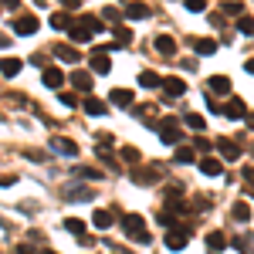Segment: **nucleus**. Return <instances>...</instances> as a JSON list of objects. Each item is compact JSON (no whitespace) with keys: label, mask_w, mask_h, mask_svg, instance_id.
<instances>
[{"label":"nucleus","mask_w":254,"mask_h":254,"mask_svg":"<svg viewBox=\"0 0 254 254\" xmlns=\"http://www.w3.org/2000/svg\"><path fill=\"white\" fill-rule=\"evenodd\" d=\"M176 163H193L196 153H193V146H176V153H173Z\"/></svg>","instance_id":"obj_27"},{"label":"nucleus","mask_w":254,"mask_h":254,"mask_svg":"<svg viewBox=\"0 0 254 254\" xmlns=\"http://www.w3.org/2000/svg\"><path fill=\"white\" fill-rule=\"evenodd\" d=\"M64 227H68L75 237H85V220H78V217H68V220H64Z\"/></svg>","instance_id":"obj_29"},{"label":"nucleus","mask_w":254,"mask_h":254,"mask_svg":"<svg viewBox=\"0 0 254 254\" xmlns=\"http://www.w3.org/2000/svg\"><path fill=\"white\" fill-rule=\"evenodd\" d=\"M71 85H75V88H78V92H92V71H75V75H71Z\"/></svg>","instance_id":"obj_19"},{"label":"nucleus","mask_w":254,"mask_h":254,"mask_svg":"<svg viewBox=\"0 0 254 254\" xmlns=\"http://www.w3.org/2000/svg\"><path fill=\"white\" fill-rule=\"evenodd\" d=\"M224 10H227L231 17H241V14H244V7H241V3H224Z\"/></svg>","instance_id":"obj_40"},{"label":"nucleus","mask_w":254,"mask_h":254,"mask_svg":"<svg viewBox=\"0 0 254 254\" xmlns=\"http://www.w3.org/2000/svg\"><path fill=\"white\" fill-rule=\"evenodd\" d=\"M116 38H119V44H129V41H132V31H129L126 24H116Z\"/></svg>","instance_id":"obj_32"},{"label":"nucleus","mask_w":254,"mask_h":254,"mask_svg":"<svg viewBox=\"0 0 254 254\" xmlns=\"http://www.w3.org/2000/svg\"><path fill=\"white\" fill-rule=\"evenodd\" d=\"M220 112H224V116L227 119H244L248 116V105H244V102H241V98H231V102H227V105H220Z\"/></svg>","instance_id":"obj_9"},{"label":"nucleus","mask_w":254,"mask_h":254,"mask_svg":"<svg viewBox=\"0 0 254 254\" xmlns=\"http://www.w3.org/2000/svg\"><path fill=\"white\" fill-rule=\"evenodd\" d=\"M244 68H248V71H251V75H254V58H251V61H248V64H244Z\"/></svg>","instance_id":"obj_47"},{"label":"nucleus","mask_w":254,"mask_h":254,"mask_svg":"<svg viewBox=\"0 0 254 254\" xmlns=\"http://www.w3.org/2000/svg\"><path fill=\"white\" fill-rule=\"evenodd\" d=\"M44 254H55V251H44Z\"/></svg>","instance_id":"obj_49"},{"label":"nucleus","mask_w":254,"mask_h":254,"mask_svg":"<svg viewBox=\"0 0 254 254\" xmlns=\"http://www.w3.org/2000/svg\"><path fill=\"white\" fill-rule=\"evenodd\" d=\"M75 176H78V180H102V170H95V166H75Z\"/></svg>","instance_id":"obj_26"},{"label":"nucleus","mask_w":254,"mask_h":254,"mask_svg":"<svg viewBox=\"0 0 254 254\" xmlns=\"http://www.w3.org/2000/svg\"><path fill=\"white\" fill-rule=\"evenodd\" d=\"M17 254H38V251H34L31 244H20V248H17Z\"/></svg>","instance_id":"obj_42"},{"label":"nucleus","mask_w":254,"mask_h":254,"mask_svg":"<svg viewBox=\"0 0 254 254\" xmlns=\"http://www.w3.org/2000/svg\"><path fill=\"white\" fill-rule=\"evenodd\" d=\"M41 78H44V85H48V88H61V85H64V71H58V68H48Z\"/></svg>","instance_id":"obj_21"},{"label":"nucleus","mask_w":254,"mask_h":254,"mask_svg":"<svg viewBox=\"0 0 254 254\" xmlns=\"http://www.w3.org/2000/svg\"><path fill=\"white\" fill-rule=\"evenodd\" d=\"M187 119V126H190V129H196V132H203V126H207V122H203V116H196V112H190V116H183Z\"/></svg>","instance_id":"obj_31"},{"label":"nucleus","mask_w":254,"mask_h":254,"mask_svg":"<svg viewBox=\"0 0 254 254\" xmlns=\"http://www.w3.org/2000/svg\"><path fill=\"white\" fill-rule=\"evenodd\" d=\"M190 44H193V51L200 55V58H203V55H214V51H217V41H214V38H193Z\"/></svg>","instance_id":"obj_18"},{"label":"nucleus","mask_w":254,"mask_h":254,"mask_svg":"<svg viewBox=\"0 0 254 254\" xmlns=\"http://www.w3.org/2000/svg\"><path fill=\"white\" fill-rule=\"evenodd\" d=\"M61 7H81V0H58Z\"/></svg>","instance_id":"obj_44"},{"label":"nucleus","mask_w":254,"mask_h":254,"mask_svg":"<svg viewBox=\"0 0 254 254\" xmlns=\"http://www.w3.org/2000/svg\"><path fill=\"white\" fill-rule=\"evenodd\" d=\"M55 55H58L61 61H71V64H75V61H81V55L75 51V48H68V44H55Z\"/></svg>","instance_id":"obj_24"},{"label":"nucleus","mask_w":254,"mask_h":254,"mask_svg":"<svg viewBox=\"0 0 254 254\" xmlns=\"http://www.w3.org/2000/svg\"><path fill=\"white\" fill-rule=\"evenodd\" d=\"M105 20H109V24H119V20H122V10L109 7V10H105Z\"/></svg>","instance_id":"obj_39"},{"label":"nucleus","mask_w":254,"mask_h":254,"mask_svg":"<svg viewBox=\"0 0 254 254\" xmlns=\"http://www.w3.org/2000/svg\"><path fill=\"white\" fill-rule=\"evenodd\" d=\"M132 183H139V187H153V183H156L159 176H156V170H153V166H149V170H132Z\"/></svg>","instance_id":"obj_16"},{"label":"nucleus","mask_w":254,"mask_h":254,"mask_svg":"<svg viewBox=\"0 0 254 254\" xmlns=\"http://www.w3.org/2000/svg\"><path fill=\"white\" fill-rule=\"evenodd\" d=\"M139 85H142V88H159L163 78H159L156 71H142V75H139Z\"/></svg>","instance_id":"obj_28"},{"label":"nucleus","mask_w":254,"mask_h":254,"mask_svg":"<svg viewBox=\"0 0 254 254\" xmlns=\"http://www.w3.org/2000/svg\"><path fill=\"white\" fill-rule=\"evenodd\" d=\"M234 217H237V220H248V217H251V207H248V203H237V207H234Z\"/></svg>","instance_id":"obj_36"},{"label":"nucleus","mask_w":254,"mask_h":254,"mask_svg":"<svg viewBox=\"0 0 254 254\" xmlns=\"http://www.w3.org/2000/svg\"><path fill=\"white\" fill-rule=\"evenodd\" d=\"M51 149H55V153H61V156H68V159H75V156H78V146H75L71 139H64V136L51 139Z\"/></svg>","instance_id":"obj_7"},{"label":"nucleus","mask_w":254,"mask_h":254,"mask_svg":"<svg viewBox=\"0 0 254 254\" xmlns=\"http://www.w3.org/2000/svg\"><path fill=\"white\" fill-rule=\"evenodd\" d=\"M122 17H129V20H146V17H149V7H146L142 0H132V3H126Z\"/></svg>","instance_id":"obj_8"},{"label":"nucleus","mask_w":254,"mask_h":254,"mask_svg":"<svg viewBox=\"0 0 254 254\" xmlns=\"http://www.w3.org/2000/svg\"><path fill=\"white\" fill-rule=\"evenodd\" d=\"M109 102H116V105H122V109H132L136 95H132L129 88H112V92H109Z\"/></svg>","instance_id":"obj_13"},{"label":"nucleus","mask_w":254,"mask_h":254,"mask_svg":"<svg viewBox=\"0 0 254 254\" xmlns=\"http://www.w3.org/2000/svg\"><path fill=\"white\" fill-rule=\"evenodd\" d=\"M203 7H207V0H187V10H190V14H200Z\"/></svg>","instance_id":"obj_38"},{"label":"nucleus","mask_w":254,"mask_h":254,"mask_svg":"<svg viewBox=\"0 0 254 254\" xmlns=\"http://www.w3.org/2000/svg\"><path fill=\"white\" fill-rule=\"evenodd\" d=\"M0 48H10V38L7 34H0Z\"/></svg>","instance_id":"obj_46"},{"label":"nucleus","mask_w":254,"mask_h":254,"mask_svg":"<svg viewBox=\"0 0 254 254\" xmlns=\"http://www.w3.org/2000/svg\"><path fill=\"white\" fill-rule=\"evenodd\" d=\"M122 159H126V163H139V149L126 146V149H122Z\"/></svg>","instance_id":"obj_37"},{"label":"nucleus","mask_w":254,"mask_h":254,"mask_svg":"<svg viewBox=\"0 0 254 254\" xmlns=\"http://www.w3.org/2000/svg\"><path fill=\"white\" fill-rule=\"evenodd\" d=\"M14 183H17V176H14V173H3V176H0V187H14Z\"/></svg>","instance_id":"obj_41"},{"label":"nucleus","mask_w":254,"mask_h":254,"mask_svg":"<svg viewBox=\"0 0 254 254\" xmlns=\"http://www.w3.org/2000/svg\"><path fill=\"white\" fill-rule=\"evenodd\" d=\"M92 71L95 75H109V68H112V58H109V48H95V55H92Z\"/></svg>","instance_id":"obj_4"},{"label":"nucleus","mask_w":254,"mask_h":254,"mask_svg":"<svg viewBox=\"0 0 254 254\" xmlns=\"http://www.w3.org/2000/svg\"><path fill=\"white\" fill-rule=\"evenodd\" d=\"M207 88H210V92H217V95H227V92H231V78H224V75H214V78L207 81Z\"/></svg>","instance_id":"obj_22"},{"label":"nucleus","mask_w":254,"mask_h":254,"mask_svg":"<svg viewBox=\"0 0 254 254\" xmlns=\"http://www.w3.org/2000/svg\"><path fill=\"white\" fill-rule=\"evenodd\" d=\"M122 231H126V237H132L136 244H149L153 241L149 231H146V220L139 214H122Z\"/></svg>","instance_id":"obj_1"},{"label":"nucleus","mask_w":254,"mask_h":254,"mask_svg":"<svg viewBox=\"0 0 254 254\" xmlns=\"http://www.w3.org/2000/svg\"><path fill=\"white\" fill-rule=\"evenodd\" d=\"M88 196H92V190H85V187H78V183L64 187V200H88Z\"/></svg>","instance_id":"obj_25"},{"label":"nucleus","mask_w":254,"mask_h":254,"mask_svg":"<svg viewBox=\"0 0 254 254\" xmlns=\"http://www.w3.org/2000/svg\"><path fill=\"white\" fill-rule=\"evenodd\" d=\"M61 105H68V109H75V105H78V95H71V92H61Z\"/></svg>","instance_id":"obj_35"},{"label":"nucleus","mask_w":254,"mask_h":254,"mask_svg":"<svg viewBox=\"0 0 254 254\" xmlns=\"http://www.w3.org/2000/svg\"><path fill=\"white\" fill-rule=\"evenodd\" d=\"M81 24H85V27L92 31V34H98V31H102V20L92 17V14H85V17H81Z\"/></svg>","instance_id":"obj_33"},{"label":"nucleus","mask_w":254,"mask_h":254,"mask_svg":"<svg viewBox=\"0 0 254 254\" xmlns=\"http://www.w3.org/2000/svg\"><path fill=\"white\" fill-rule=\"evenodd\" d=\"M200 170H203L207 176H220V173H224V163L214 159V156H207V159H200Z\"/></svg>","instance_id":"obj_23"},{"label":"nucleus","mask_w":254,"mask_h":254,"mask_svg":"<svg viewBox=\"0 0 254 254\" xmlns=\"http://www.w3.org/2000/svg\"><path fill=\"white\" fill-rule=\"evenodd\" d=\"M248 126H251V129H254V116H251V119H248Z\"/></svg>","instance_id":"obj_48"},{"label":"nucleus","mask_w":254,"mask_h":254,"mask_svg":"<svg viewBox=\"0 0 254 254\" xmlns=\"http://www.w3.org/2000/svg\"><path fill=\"white\" fill-rule=\"evenodd\" d=\"M153 48H156L159 55H166V58H173V55H176V41L170 38V34H156V41H153Z\"/></svg>","instance_id":"obj_14"},{"label":"nucleus","mask_w":254,"mask_h":254,"mask_svg":"<svg viewBox=\"0 0 254 254\" xmlns=\"http://www.w3.org/2000/svg\"><path fill=\"white\" fill-rule=\"evenodd\" d=\"M224 248H227V237L220 234V231H214V234H207V251H210V254H220Z\"/></svg>","instance_id":"obj_20"},{"label":"nucleus","mask_w":254,"mask_h":254,"mask_svg":"<svg viewBox=\"0 0 254 254\" xmlns=\"http://www.w3.org/2000/svg\"><path fill=\"white\" fill-rule=\"evenodd\" d=\"M163 92L170 98H183V92H187V81L183 78H163V85H159Z\"/></svg>","instance_id":"obj_11"},{"label":"nucleus","mask_w":254,"mask_h":254,"mask_svg":"<svg viewBox=\"0 0 254 254\" xmlns=\"http://www.w3.org/2000/svg\"><path fill=\"white\" fill-rule=\"evenodd\" d=\"M159 136H163L166 146H180V142H183V129H180V122H176V119H166V122L159 126Z\"/></svg>","instance_id":"obj_3"},{"label":"nucleus","mask_w":254,"mask_h":254,"mask_svg":"<svg viewBox=\"0 0 254 254\" xmlns=\"http://www.w3.org/2000/svg\"><path fill=\"white\" fill-rule=\"evenodd\" d=\"M68 38L75 41V44H85V41H92V31H88L81 20H71V27H68Z\"/></svg>","instance_id":"obj_12"},{"label":"nucleus","mask_w":254,"mask_h":254,"mask_svg":"<svg viewBox=\"0 0 254 254\" xmlns=\"http://www.w3.org/2000/svg\"><path fill=\"white\" fill-rule=\"evenodd\" d=\"M214 146H217V153H220L224 159H237V156H241V149H237L234 139H217Z\"/></svg>","instance_id":"obj_15"},{"label":"nucleus","mask_w":254,"mask_h":254,"mask_svg":"<svg viewBox=\"0 0 254 254\" xmlns=\"http://www.w3.org/2000/svg\"><path fill=\"white\" fill-rule=\"evenodd\" d=\"M237 27H241L244 34H254V17H248V14H241V17H237Z\"/></svg>","instance_id":"obj_34"},{"label":"nucleus","mask_w":254,"mask_h":254,"mask_svg":"<svg viewBox=\"0 0 254 254\" xmlns=\"http://www.w3.org/2000/svg\"><path fill=\"white\" fill-rule=\"evenodd\" d=\"M190 237H193V231H190L187 224H176V227H170V234L163 237V244H166L170 251H183V248L190 244Z\"/></svg>","instance_id":"obj_2"},{"label":"nucleus","mask_w":254,"mask_h":254,"mask_svg":"<svg viewBox=\"0 0 254 254\" xmlns=\"http://www.w3.org/2000/svg\"><path fill=\"white\" fill-rule=\"evenodd\" d=\"M20 68H24V61H20V58H3V61H0V75H3V78L20 75Z\"/></svg>","instance_id":"obj_17"},{"label":"nucleus","mask_w":254,"mask_h":254,"mask_svg":"<svg viewBox=\"0 0 254 254\" xmlns=\"http://www.w3.org/2000/svg\"><path fill=\"white\" fill-rule=\"evenodd\" d=\"M51 27H55V31H68V27H71V17H68V14H51Z\"/></svg>","instance_id":"obj_30"},{"label":"nucleus","mask_w":254,"mask_h":254,"mask_svg":"<svg viewBox=\"0 0 254 254\" xmlns=\"http://www.w3.org/2000/svg\"><path fill=\"white\" fill-rule=\"evenodd\" d=\"M38 27H41V20L34 17V14H20V17L14 20V31H17V34H38Z\"/></svg>","instance_id":"obj_5"},{"label":"nucleus","mask_w":254,"mask_h":254,"mask_svg":"<svg viewBox=\"0 0 254 254\" xmlns=\"http://www.w3.org/2000/svg\"><path fill=\"white\" fill-rule=\"evenodd\" d=\"M0 3H3V7H10V10H17V7H20V0H0Z\"/></svg>","instance_id":"obj_43"},{"label":"nucleus","mask_w":254,"mask_h":254,"mask_svg":"<svg viewBox=\"0 0 254 254\" xmlns=\"http://www.w3.org/2000/svg\"><path fill=\"white\" fill-rule=\"evenodd\" d=\"M244 180H248V183H251V187H254V170H251V166L244 170Z\"/></svg>","instance_id":"obj_45"},{"label":"nucleus","mask_w":254,"mask_h":254,"mask_svg":"<svg viewBox=\"0 0 254 254\" xmlns=\"http://www.w3.org/2000/svg\"><path fill=\"white\" fill-rule=\"evenodd\" d=\"M116 207H109V210H95V214H92V224H95L98 231H109V227H112V224H116Z\"/></svg>","instance_id":"obj_6"},{"label":"nucleus","mask_w":254,"mask_h":254,"mask_svg":"<svg viewBox=\"0 0 254 254\" xmlns=\"http://www.w3.org/2000/svg\"><path fill=\"white\" fill-rule=\"evenodd\" d=\"M81 109H85L88 116H105V112H109V102H102V98H95V95H85Z\"/></svg>","instance_id":"obj_10"}]
</instances>
